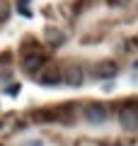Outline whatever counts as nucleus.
I'll return each instance as SVG.
<instances>
[{"instance_id":"f257e3e1","label":"nucleus","mask_w":138,"mask_h":146,"mask_svg":"<svg viewBox=\"0 0 138 146\" xmlns=\"http://www.w3.org/2000/svg\"><path fill=\"white\" fill-rule=\"evenodd\" d=\"M119 122L124 129H138V102H126L119 110Z\"/></svg>"},{"instance_id":"f03ea898","label":"nucleus","mask_w":138,"mask_h":146,"mask_svg":"<svg viewBox=\"0 0 138 146\" xmlns=\"http://www.w3.org/2000/svg\"><path fill=\"white\" fill-rule=\"evenodd\" d=\"M85 119L90 122V124H102L104 119H107V107L99 102H92L85 107Z\"/></svg>"},{"instance_id":"7ed1b4c3","label":"nucleus","mask_w":138,"mask_h":146,"mask_svg":"<svg viewBox=\"0 0 138 146\" xmlns=\"http://www.w3.org/2000/svg\"><path fill=\"white\" fill-rule=\"evenodd\" d=\"M41 66H44V54L29 51V54H24V56H22V68H24L27 73H36Z\"/></svg>"},{"instance_id":"20e7f679","label":"nucleus","mask_w":138,"mask_h":146,"mask_svg":"<svg viewBox=\"0 0 138 146\" xmlns=\"http://www.w3.org/2000/svg\"><path fill=\"white\" fill-rule=\"evenodd\" d=\"M39 83L41 85H58L61 83V68L58 66H41V73H39Z\"/></svg>"},{"instance_id":"39448f33","label":"nucleus","mask_w":138,"mask_h":146,"mask_svg":"<svg viewBox=\"0 0 138 146\" xmlns=\"http://www.w3.org/2000/svg\"><path fill=\"white\" fill-rule=\"evenodd\" d=\"M61 80H66L68 85H82V80H85V73H82L80 66H68L66 71H61Z\"/></svg>"},{"instance_id":"423d86ee","label":"nucleus","mask_w":138,"mask_h":146,"mask_svg":"<svg viewBox=\"0 0 138 146\" xmlns=\"http://www.w3.org/2000/svg\"><path fill=\"white\" fill-rule=\"evenodd\" d=\"M116 73H119V66L114 61H102L97 66V76H99V78H114Z\"/></svg>"},{"instance_id":"0eeeda50","label":"nucleus","mask_w":138,"mask_h":146,"mask_svg":"<svg viewBox=\"0 0 138 146\" xmlns=\"http://www.w3.org/2000/svg\"><path fill=\"white\" fill-rule=\"evenodd\" d=\"M44 39L51 44V46H61L63 39H66V34H63V32H58V29H53V27H49V29L44 32Z\"/></svg>"},{"instance_id":"6e6552de","label":"nucleus","mask_w":138,"mask_h":146,"mask_svg":"<svg viewBox=\"0 0 138 146\" xmlns=\"http://www.w3.org/2000/svg\"><path fill=\"white\" fill-rule=\"evenodd\" d=\"M7 15H10V7H7V3H0V22H5Z\"/></svg>"},{"instance_id":"1a4fd4ad","label":"nucleus","mask_w":138,"mask_h":146,"mask_svg":"<svg viewBox=\"0 0 138 146\" xmlns=\"http://www.w3.org/2000/svg\"><path fill=\"white\" fill-rule=\"evenodd\" d=\"M109 5H124V3H128V0H107Z\"/></svg>"}]
</instances>
